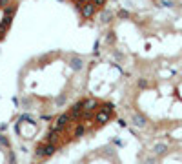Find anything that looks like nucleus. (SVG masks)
I'll use <instances>...</instances> for the list:
<instances>
[{
	"label": "nucleus",
	"instance_id": "nucleus-1",
	"mask_svg": "<svg viewBox=\"0 0 182 164\" xmlns=\"http://www.w3.org/2000/svg\"><path fill=\"white\" fill-rule=\"evenodd\" d=\"M78 11H80V15H82L84 18H91V17H93V15H95L98 9H96L95 4L89 0V2H86V4H82V6L78 7Z\"/></svg>",
	"mask_w": 182,
	"mask_h": 164
},
{
	"label": "nucleus",
	"instance_id": "nucleus-2",
	"mask_svg": "<svg viewBox=\"0 0 182 164\" xmlns=\"http://www.w3.org/2000/svg\"><path fill=\"white\" fill-rule=\"evenodd\" d=\"M113 117H115V115L107 113V111H104V109H98V111L95 113V119H93V122H96L98 126H104V124H106V122H109Z\"/></svg>",
	"mask_w": 182,
	"mask_h": 164
},
{
	"label": "nucleus",
	"instance_id": "nucleus-3",
	"mask_svg": "<svg viewBox=\"0 0 182 164\" xmlns=\"http://www.w3.org/2000/svg\"><path fill=\"white\" fill-rule=\"evenodd\" d=\"M151 152L155 153V155H164V153H168V144H164V142H157V144L153 146Z\"/></svg>",
	"mask_w": 182,
	"mask_h": 164
},
{
	"label": "nucleus",
	"instance_id": "nucleus-4",
	"mask_svg": "<svg viewBox=\"0 0 182 164\" xmlns=\"http://www.w3.org/2000/svg\"><path fill=\"white\" fill-rule=\"evenodd\" d=\"M133 124L139 126V128L146 126V117H144V115H133Z\"/></svg>",
	"mask_w": 182,
	"mask_h": 164
},
{
	"label": "nucleus",
	"instance_id": "nucleus-5",
	"mask_svg": "<svg viewBox=\"0 0 182 164\" xmlns=\"http://www.w3.org/2000/svg\"><path fill=\"white\" fill-rule=\"evenodd\" d=\"M82 64H84L82 58H73V60H71V67H73V69H80Z\"/></svg>",
	"mask_w": 182,
	"mask_h": 164
},
{
	"label": "nucleus",
	"instance_id": "nucleus-6",
	"mask_svg": "<svg viewBox=\"0 0 182 164\" xmlns=\"http://www.w3.org/2000/svg\"><path fill=\"white\" fill-rule=\"evenodd\" d=\"M91 2H93V4L96 6V9H102V7L106 6V2H107V0H91Z\"/></svg>",
	"mask_w": 182,
	"mask_h": 164
},
{
	"label": "nucleus",
	"instance_id": "nucleus-7",
	"mask_svg": "<svg viewBox=\"0 0 182 164\" xmlns=\"http://www.w3.org/2000/svg\"><path fill=\"white\" fill-rule=\"evenodd\" d=\"M118 17H120V18H129V13H128V11H124V9H122L120 13H118Z\"/></svg>",
	"mask_w": 182,
	"mask_h": 164
},
{
	"label": "nucleus",
	"instance_id": "nucleus-8",
	"mask_svg": "<svg viewBox=\"0 0 182 164\" xmlns=\"http://www.w3.org/2000/svg\"><path fill=\"white\" fill-rule=\"evenodd\" d=\"M144 164H157V161H155L153 157H150V159H146V162Z\"/></svg>",
	"mask_w": 182,
	"mask_h": 164
},
{
	"label": "nucleus",
	"instance_id": "nucleus-9",
	"mask_svg": "<svg viewBox=\"0 0 182 164\" xmlns=\"http://www.w3.org/2000/svg\"><path fill=\"white\" fill-rule=\"evenodd\" d=\"M146 86H148V82H146L144 78H142V80H139V87H146Z\"/></svg>",
	"mask_w": 182,
	"mask_h": 164
},
{
	"label": "nucleus",
	"instance_id": "nucleus-10",
	"mask_svg": "<svg viewBox=\"0 0 182 164\" xmlns=\"http://www.w3.org/2000/svg\"><path fill=\"white\" fill-rule=\"evenodd\" d=\"M113 40H115V37H113V33H109L107 35V42H113Z\"/></svg>",
	"mask_w": 182,
	"mask_h": 164
},
{
	"label": "nucleus",
	"instance_id": "nucleus-11",
	"mask_svg": "<svg viewBox=\"0 0 182 164\" xmlns=\"http://www.w3.org/2000/svg\"><path fill=\"white\" fill-rule=\"evenodd\" d=\"M9 164H15V155L13 153H9Z\"/></svg>",
	"mask_w": 182,
	"mask_h": 164
}]
</instances>
